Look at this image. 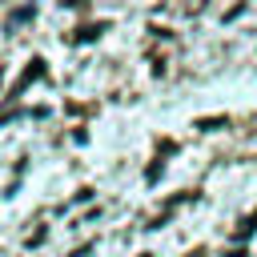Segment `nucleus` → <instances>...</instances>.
Instances as JSON below:
<instances>
[{"label": "nucleus", "mask_w": 257, "mask_h": 257, "mask_svg": "<svg viewBox=\"0 0 257 257\" xmlns=\"http://www.w3.org/2000/svg\"><path fill=\"white\" fill-rule=\"evenodd\" d=\"M40 72H44V60H40V56H32V60H28V68H24V76H20V84H16V92H24Z\"/></svg>", "instance_id": "f257e3e1"}, {"label": "nucleus", "mask_w": 257, "mask_h": 257, "mask_svg": "<svg viewBox=\"0 0 257 257\" xmlns=\"http://www.w3.org/2000/svg\"><path fill=\"white\" fill-rule=\"evenodd\" d=\"M0 80H4V68H0Z\"/></svg>", "instance_id": "f03ea898"}]
</instances>
